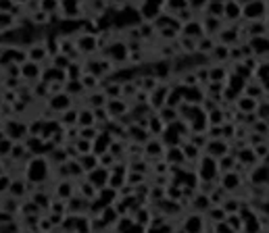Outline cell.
Returning <instances> with one entry per match:
<instances>
[{"label": "cell", "instance_id": "1", "mask_svg": "<svg viewBox=\"0 0 269 233\" xmlns=\"http://www.w3.org/2000/svg\"><path fill=\"white\" fill-rule=\"evenodd\" d=\"M50 173H53V167L48 165L46 156H31L21 171V175L31 183H42V181L50 179Z\"/></svg>", "mask_w": 269, "mask_h": 233}, {"label": "cell", "instance_id": "2", "mask_svg": "<svg viewBox=\"0 0 269 233\" xmlns=\"http://www.w3.org/2000/svg\"><path fill=\"white\" fill-rule=\"evenodd\" d=\"M71 38H73L75 50H77V52H80L84 58H88V56H96V54L100 52V44H98V36H96V33H90V31L77 29Z\"/></svg>", "mask_w": 269, "mask_h": 233}, {"label": "cell", "instance_id": "3", "mask_svg": "<svg viewBox=\"0 0 269 233\" xmlns=\"http://www.w3.org/2000/svg\"><path fill=\"white\" fill-rule=\"evenodd\" d=\"M267 156L265 158H259L253 167H248L244 181L246 185H267V179H269V165H267Z\"/></svg>", "mask_w": 269, "mask_h": 233}, {"label": "cell", "instance_id": "4", "mask_svg": "<svg viewBox=\"0 0 269 233\" xmlns=\"http://www.w3.org/2000/svg\"><path fill=\"white\" fill-rule=\"evenodd\" d=\"M194 173L198 177V181H213L219 175V169H217V160L207 156V154H201V158L194 162Z\"/></svg>", "mask_w": 269, "mask_h": 233}, {"label": "cell", "instance_id": "5", "mask_svg": "<svg viewBox=\"0 0 269 233\" xmlns=\"http://www.w3.org/2000/svg\"><path fill=\"white\" fill-rule=\"evenodd\" d=\"M217 183H219L228 194H238L240 189L246 185V181L240 173H236V171H228V173L217 175Z\"/></svg>", "mask_w": 269, "mask_h": 233}, {"label": "cell", "instance_id": "6", "mask_svg": "<svg viewBox=\"0 0 269 233\" xmlns=\"http://www.w3.org/2000/svg\"><path fill=\"white\" fill-rule=\"evenodd\" d=\"M267 19V0H248L242 6V21Z\"/></svg>", "mask_w": 269, "mask_h": 233}, {"label": "cell", "instance_id": "7", "mask_svg": "<svg viewBox=\"0 0 269 233\" xmlns=\"http://www.w3.org/2000/svg\"><path fill=\"white\" fill-rule=\"evenodd\" d=\"M44 102H46V108L50 110V113H55V115H60V113H63V110H67L69 106L77 104L75 98H71V96H69V94H65V92L50 94V96H48Z\"/></svg>", "mask_w": 269, "mask_h": 233}, {"label": "cell", "instance_id": "8", "mask_svg": "<svg viewBox=\"0 0 269 233\" xmlns=\"http://www.w3.org/2000/svg\"><path fill=\"white\" fill-rule=\"evenodd\" d=\"M232 150V144L225 142L223 137H217V140H207V144L203 146V154L211 158H219L223 154H228Z\"/></svg>", "mask_w": 269, "mask_h": 233}, {"label": "cell", "instance_id": "9", "mask_svg": "<svg viewBox=\"0 0 269 233\" xmlns=\"http://www.w3.org/2000/svg\"><path fill=\"white\" fill-rule=\"evenodd\" d=\"M163 150H165V146L159 140V135H150L149 140L142 144V156L149 160V162L154 160V158H161L163 156Z\"/></svg>", "mask_w": 269, "mask_h": 233}, {"label": "cell", "instance_id": "10", "mask_svg": "<svg viewBox=\"0 0 269 233\" xmlns=\"http://www.w3.org/2000/svg\"><path fill=\"white\" fill-rule=\"evenodd\" d=\"M246 44L250 46V52H253V56H257V60H265V63H269L267 60V52H269L267 36H250V38H246Z\"/></svg>", "mask_w": 269, "mask_h": 233}, {"label": "cell", "instance_id": "11", "mask_svg": "<svg viewBox=\"0 0 269 233\" xmlns=\"http://www.w3.org/2000/svg\"><path fill=\"white\" fill-rule=\"evenodd\" d=\"M40 73H42V65L40 63H33V60H23L19 65V77L21 81L25 83H33L40 79Z\"/></svg>", "mask_w": 269, "mask_h": 233}, {"label": "cell", "instance_id": "12", "mask_svg": "<svg viewBox=\"0 0 269 233\" xmlns=\"http://www.w3.org/2000/svg\"><path fill=\"white\" fill-rule=\"evenodd\" d=\"M75 194V181L73 179H53V196L57 198H71Z\"/></svg>", "mask_w": 269, "mask_h": 233}, {"label": "cell", "instance_id": "13", "mask_svg": "<svg viewBox=\"0 0 269 233\" xmlns=\"http://www.w3.org/2000/svg\"><path fill=\"white\" fill-rule=\"evenodd\" d=\"M105 108H107L111 121H113V119H117V117H121V115L127 113V110H129V100L121 98V96H119V98H107Z\"/></svg>", "mask_w": 269, "mask_h": 233}, {"label": "cell", "instance_id": "14", "mask_svg": "<svg viewBox=\"0 0 269 233\" xmlns=\"http://www.w3.org/2000/svg\"><path fill=\"white\" fill-rule=\"evenodd\" d=\"M6 194L17 198V200L28 198V183H25V177L23 175H13L11 183H8V187H6Z\"/></svg>", "mask_w": 269, "mask_h": 233}, {"label": "cell", "instance_id": "15", "mask_svg": "<svg viewBox=\"0 0 269 233\" xmlns=\"http://www.w3.org/2000/svg\"><path fill=\"white\" fill-rule=\"evenodd\" d=\"M223 21L230 25L242 21V6L236 0H225L223 2Z\"/></svg>", "mask_w": 269, "mask_h": 233}, {"label": "cell", "instance_id": "16", "mask_svg": "<svg viewBox=\"0 0 269 233\" xmlns=\"http://www.w3.org/2000/svg\"><path fill=\"white\" fill-rule=\"evenodd\" d=\"M150 137V133L146 131V127H142V125H138V123H129L127 127H125V140L127 142H136V144H144L146 140Z\"/></svg>", "mask_w": 269, "mask_h": 233}, {"label": "cell", "instance_id": "17", "mask_svg": "<svg viewBox=\"0 0 269 233\" xmlns=\"http://www.w3.org/2000/svg\"><path fill=\"white\" fill-rule=\"evenodd\" d=\"M181 90V98L188 104H201V100L205 98V90L201 85H179Z\"/></svg>", "mask_w": 269, "mask_h": 233}, {"label": "cell", "instance_id": "18", "mask_svg": "<svg viewBox=\"0 0 269 233\" xmlns=\"http://www.w3.org/2000/svg\"><path fill=\"white\" fill-rule=\"evenodd\" d=\"M198 19H201L203 29H205L207 36H215V33L225 25L223 19H219V17H211V15H207V13H201V15H198Z\"/></svg>", "mask_w": 269, "mask_h": 233}, {"label": "cell", "instance_id": "19", "mask_svg": "<svg viewBox=\"0 0 269 233\" xmlns=\"http://www.w3.org/2000/svg\"><path fill=\"white\" fill-rule=\"evenodd\" d=\"M86 179L90 181V183L96 187V189H100V187H105L107 185V179H109V169L107 167H96V169H92V171H88V173L84 175Z\"/></svg>", "mask_w": 269, "mask_h": 233}, {"label": "cell", "instance_id": "20", "mask_svg": "<svg viewBox=\"0 0 269 233\" xmlns=\"http://www.w3.org/2000/svg\"><path fill=\"white\" fill-rule=\"evenodd\" d=\"M80 100H82L80 104H86V106H90V108H98V106H105L107 104V96L102 94L100 88L98 90H92V92H86Z\"/></svg>", "mask_w": 269, "mask_h": 233}, {"label": "cell", "instance_id": "21", "mask_svg": "<svg viewBox=\"0 0 269 233\" xmlns=\"http://www.w3.org/2000/svg\"><path fill=\"white\" fill-rule=\"evenodd\" d=\"M209 56V63H217V65H228L230 63V46H225V44H217L211 48V52L207 54Z\"/></svg>", "mask_w": 269, "mask_h": 233}, {"label": "cell", "instance_id": "22", "mask_svg": "<svg viewBox=\"0 0 269 233\" xmlns=\"http://www.w3.org/2000/svg\"><path fill=\"white\" fill-rule=\"evenodd\" d=\"M179 150H181V156H184V162H190V165H194V162L201 158L203 150L198 148V146H194L190 140H184L179 144Z\"/></svg>", "mask_w": 269, "mask_h": 233}, {"label": "cell", "instance_id": "23", "mask_svg": "<svg viewBox=\"0 0 269 233\" xmlns=\"http://www.w3.org/2000/svg\"><path fill=\"white\" fill-rule=\"evenodd\" d=\"M179 36H188V38H201L205 36V29H203V23L201 19H192V21H188L184 25H179Z\"/></svg>", "mask_w": 269, "mask_h": 233}, {"label": "cell", "instance_id": "24", "mask_svg": "<svg viewBox=\"0 0 269 233\" xmlns=\"http://www.w3.org/2000/svg\"><path fill=\"white\" fill-rule=\"evenodd\" d=\"M211 206V202H209V196L207 194H201V192H194L192 194V198L188 200V206L186 208L188 210H194V212H203L205 214V210Z\"/></svg>", "mask_w": 269, "mask_h": 233}, {"label": "cell", "instance_id": "25", "mask_svg": "<svg viewBox=\"0 0 269 233\" xmlns=\"http://www.w3.org/2000/svg\"><path fill=\"white\" fill-rule=\"evenodd\" d=\"M111 140H113V135L109 131H102V129H100L98 135L92 140V152L96 154V156H98V154H102V152H107Z\"/></svg>", "mask_w": 269, "mask_h": 233}, {"label": "cell", "instance_id": "26", "mask_svg": "<svg viewBox=\"0 0 269 233\" xmlns=\"http://www.w3.org/2000/svg\"><path fill=\"white\" fill-rule=\"evenodd\" d=\"M244 33H246V38H250V36H267V19L244 21Z\"/></svg>", "mask_w": 269, "mask_h": 233}, {"label": "cell", "instance_id": "27", "mask_svg": "<svg viewBox=\"0 0 269 233\" xmlns=\"http://www.w3.org/2000/svg\"><path fill=\"white\" fill-rule=\"evenodd\" d=\"M28 198L38 206L42 212H46L48 206H50V198H53V194H50V192H42V189H33Z\"/></svg>", "mask_w": 269, "mask_h": 233}, {"label": "cell", "instance_id": "28", "mask_svg": "<svg viewBox=\"0 0 269 233\" xmlns=\"http://www.w3.org/2000/svg\"><path fill=\"white\" fill-rule=\"evenodd\" d=\"M63 92L65 94H69L71 98H82L84 94H86V90H84V85H82V81L80 79H65L63 81Z\"/></svg>", "mask_w": 269, "mask_h": 233}, {"label": "cell", "instance_id": "29", "mask_svg": "<svg viewBox=\"0 0 269 233\" xmlns=\"http://www.w3.org/2000/svg\"><path fill=\"white\" fill-rule=\"evenodd\" d=\"M96 198L102 202V204H115L119 200V192L115 187H111V185H105V187H100L98 192H96Z\"/></svg>", "mask_w": 269, "mask_h": 233}, {"label": "cell", "instance_id": "30", "mask_svg": "<svg viewBox=\"0 0 269 233\" xmlns=\"http://www.w3.org/2000/svg\"><path fill=\"white\" fill-rule=\"evenodd\" d=\"M57 119H59V123L63 125V127L77 125V104H73V106H69L67 110H63L60 115H57Z\"/></svg>", "mask_w": 269, "mask_h": 233}, {"label": "cell", "instance_id": "31", "mask_svg": "<svg viewBox=\"0 0 269 233\" xmlns=\"http://www.w3.org/2000/svg\"><path fill=\"white\" fill-rule=\"evenodd\" d=\"M154 113L159 115V119L163 121L165 125H169L173 123V121H178L179 119V113H178V108H173V106H167V104H163L159 110H154Z\"/></svg>", "mask_w": 269, "mask_h": 233}, {"label": "cell", "instance_id": "32", "mask_svg": "<svg viewBox=\"0 0 269 233\" xmlns=\"http://www.w3.org/2000/svg\"><path fill=\"white\" fill-rule=\"evenodd\" d=\"M217 44V40L215 36H201V38H196V52L198 54H209L211 52V48Z\"/></svg>", "mask_w": 269, "mask_h": 233}, {"label": "cell", "instance_id": "33", "mask_svg": "<svg viewBox=\"0 0 269 233\" xmlns=\"http://www.w3.org/2000/svg\"><path fill=\"white\" fill-rule=\"evenodd\" d=\"M77 162H80V167L84 173H88V171L96 169L98 167V156L94 152H88V154H82V156H77Z\"/></svg>", "mask_w": 269, "mask_h": 233}, {"label": "cell", "instance_id": "34", "mask_svg": "<svg viewBox=\"0 0 269 233\" xmlns=\"http://www.w3.org/2000/svg\"><path fill=\"white\" fill-rule=\"evenodd\" d=\"M163 129H165V123L159 119V115L152 110L150 117H149V121H146V131H149L150 135H161Z\"/></svg>", "mask_w": 269, "mask_h": 233}, {"label": "cell", "instance_id": "35", "mask_svg": "<svg viewBox=\"0 0 269 233\" xmlns=\"http://www.w3.org/2000/svg\"><path fill=\"white\" fill-rule=\"evenodd\" d=\"M46 160H48V165H50V167H55V165H60V162H65V160H67V152H65V148H63V146H55V148L46 154Z\"/></svg>", "mask_w": 269, "mask_h": 233}, {"label": "cell", "instance_id": "36", "mask_svg": "<svg viewBox=\"0 0 269 233\" xmlns=\"http://www.w3.org/2000/svg\"><path fill=\"white\" fill-rule=\"evenodd\" d=\"M65 169H67V177L73 179V181L86 175L84 171H82V167H80V162H77V158H67L65 160Z\"/></svg>", "mask_w": 269, "mask_h": 233}, {"label": "cell", "instance_id": "37", "mask_svg": "<svg viewBox=\"0 0 269 233\" xmlns=\"http://www.w3.org/2000/svg\"><path fill=\"white\" fill-rule=\"evenodd\" d=\"M80 81H82V85H84L86 92H92V90H98V88H100V79H98L96 75L88 73V71H84V73L80 75Z\"/></svg>", "mask_w": 269, "mask_h": 233}, {"label": "cell", "instance_id": "38", "mask_svg": "<svg viewBox=\"0 0 269 233\" xmlns=\"http://www.w3.org/2000/svg\"><path fill=\"white\" fill-rule=\"evenodd\" d=\"M215 160H217V169H219V173H228V171H234V165H236V158H234L232 152L223 154V156L215 158Z\"/></svg>", "mask_w": 269, "mask_h": 233}, {"label": "cell", "instance_id": "39", "mask_svg": "<svg viewBox=\"0 0 269 233\" xmlns=\"http://www.w3.org/2000/svg\"><path fill=\"white\" fill-rule=\"evenodd\" d=\"M205 117H207V125H221L223 121H225V115H223V108L221 106H215L211 110H207Z\"/></svg>", "mask_w": 269, "mask_h": 233}, {"label": "cell", "instance_id": "40", "mask_svg": "<svg viewBox=\"0 0 269 233\" xmlns=\"http://www.w3.org/2000/svg\"><path fill=\"white\" fill-rule=\"evenodd\" d=\"M17 25V17L11 13H0V31H6Z\"/></svg>", "mask_w": 269, "mask_h": 233}, {"label": "cell", "instance_id": "41", "mask_svg": "<svg viewBox=\"0 0 269 233\" xmlns=\"http://www.w3.org/2000/svg\"><path fill=\"white\" fill-rule=\"evenodd\" d=\"M125 183V175L123 173H117V171H109V179H107V185L119 189L121 185Z\"/></svg>", "mask_w": 269, "mask_h": 233}, {"label": "cell", "instance_id": "42", "mask_svg": "<svg viewBox=\"0 0 269 233\" xmlns=\"http://www.w3.org/2000/svg\"><path fill=\"white\" fill-rule=\"evenodd\" d=\"M48 63L55 65V67H59V69H65L69 63H71V58H69L67 54H63V52H55V54H50Z\"/></svg>", "mask_w": 269, "mask_h": 233}, {"label": "cell", "instance_id": "43", "mask_svg": "<svg viewBox=\"0 0 269 233\" xmlns=\"http://www.w3.org/2000/svg\"><path fill=\"white\" fill-rule=\"evenodd\" d=\"M205 13L211 15V17H219V19H223V2H215V0H209V4H207Z\"/></svg>", "mask_w": 269, "mask_h": 233}, {"label": "cell", "instance_id": "44", "mask_svg": "<svg viewBox=\"0 0 269 233\" xmlns=\"http://www.w3.org/2000/svg\"><path fill=\"white\" fill-rule=\"evenodd\" d=\"M73 146H75V150H77V156L92 152V142L90 140H84V137H77V140L73 142Z\"/></svg>", "mask_w": 269, "mask_h": 233}, {"label": "cell", "instance_id": "45", "mask_svg": "<svg viewBox=\"0 0 269 233\" xmlns=\"http://www.w3.org/2000/svg\"><path fill=\"white\" fill-rule=\"evenodd\" d=\"M13 142L15 140H11L8 135H0V158H6L8 156V152H11V148H13Z\"/></svg>", "mask_w": 269, "mask_h": 233}, {"label": "cell", "instance_id": "46", "mask_svg": "<svg viewBox=\"0 0 269 233\" xmlns=\"http://www.w3.org/2000/svg\"><path fill=\"white\" fill-rule=\"evenodd\" d=\"M38 6L48 15L59 13V0H38Z\"/></svg>", "mask_w": 269, "mask_h": 233}, {"label": "cell", "instance_id": "47", "mask_svg": "<svg viewBox=\"0 0 269 233\" xmlns=\"http://www.w3.org/2000/svg\"><path fill=\"white\" fill-rule=\"evenodd\" d=\"M225 223H228V225H230V229H232V231H236V233H240V231H242V219H240V214H238V212L228 214V217H225Z\"/></svg>", "mask_w": 269, "mask_h": 233}, {"label": "cell", "instance_id": "48", "mask_svg": "<svg viewBox=\"0 0 269 233\" xmlns=\"http://www.w3.org/2000/svg\"><path fill=\"white\" fill-rule=\"evenodd\" d=\"M100 129L96 125H86V127H80V137H84V140H94V137L98 135Z\"/></svg>", "mask_w": 269, "mask_h": 233}, {"label": "cell", "instance_id": "49", "mask_svg": "<svg viewBox=\"0 0 269 233\" xmlns=\"http://www.w3.org/2000/svg\"><path fill=\"white\" fill-rule=\"evenodd\" d=\"M250 131H255V133H259V135H269V125H267V121H261V119H257L253 125L248 127Z\"/></svg>", "mask_w": 269, "mask_h": 233}, {"label": "cell", "instance_id": "50", "mask_svg": "<svg viewBox=\"0 0 269 233\" xmlns=\"http://www.w3.org/2000/svg\"><path fill=\"white\" fill-rule=\"evenodd\" d=\"M250 148H253L257 160H259V158H265L267 154H269V144H267V140H265V142H259V144H255V146H250Z\"/></svg>", "mask_w": 269, "mask_h": 233}, {"label": "cell", "instance_id": "51", "mask_svg": "<svg viewBox=\"0 0 269 233\" xmlns=\"http://www.w3.org/2000/svg\"><path fill=\"white\" fill-rule=\"evenodd\" d=\"M186 2H188V6L192 8L196 15H201V13H205V8H207V4H209V0H186Z\"/></svg>", "mask_w": 269, "mask_h": 233}, {"label": "cell", "instance_id": "52", "mask_svg": "<svg viewBox=\"0 0 269 233\" xmlns=\"http://www.w3.org/2000/svg\"><path fill=\"white\" fill-rule=\"evenodd\" d=\"M11 177L13 175H8V173H0V196L6 194V187H8V183H11Z\"/></svg>", "mask_w": 269, "mask_h": 233}, {"label": "cell", "instance_id": "53", "mask_svg": "<svg viewBox=\"0 0 269 233\" xmlns=\"http://www.w3.org/2000/svg\"><path fill=\"white\" fill-rule=\"evenodd\" d=\"M13 0H0V13H11V8H13Z\"/></svg>", "mask_w": 269, "mask_h": 233}, {"label": "cell", "instance_id": "54", "mask_svg": "<svg viewBox=\"0 0 269 233\" xmlns=\"http://www.w3.org/2000/svg\"><path fill=\"white\" fill-rule=\"evenodd\" d=\"M15 4H21V6H25V2H28V0H13Z\"/></svg>", "mask_w": 269, "mask_h": 233}, {"label": "cell", "instance_id": "55", "mask_svg": "<svg viewBox=\"0 0 269 233\" xmlns=\"http://www.w3.org/2000/svg\"><path fill=\"white\" fill-rule=\"evenodd\" d=\"M0 173H6V171H4V162H2V158H0Z\"/></svg>", "mask_w": 269, "mask_h": 233}, {"label": "cell", "instance_id": "56", "mask_svg": "<svg viewBox=\"0 0 269 233\" xmlns=\"http://www.w3.org/2000/svg\"><path fill=\"white\" fill-rule=\"evenodd\" d=\"M215 2H225V0H215Z\"/></svg>", "mask_w": 269, "mask_h": 233}, {"label": "cell", "instance_id": "57", "mask_svg": "<svg viewBox=\"0 0 269 233\" xmlns=\"http://www.w3.org/2000/svg\"><path fill=\"white\" fill-rule=\"evenodd\" d=\"M0 135H2V129H0Z\"/></svg>", "mask_w": 269, "mask_h": 233}]
</instances>
